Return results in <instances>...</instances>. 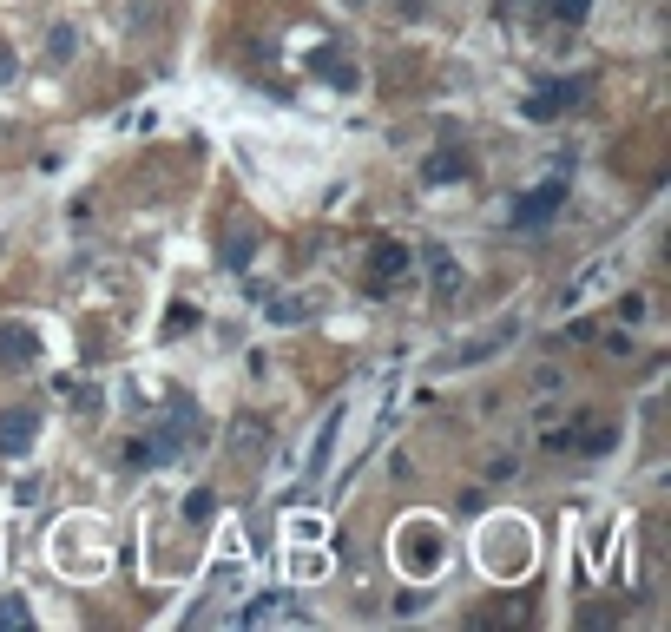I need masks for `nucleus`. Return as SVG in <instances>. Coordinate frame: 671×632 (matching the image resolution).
Returning a JSON list of instances; mask_svg holds the SVG:
<instances>
[{
	"label": "nucleus",
	"mask_w": 671,
	"mask_h": 632,
	"mask_svg": "<svg viewBox=\"0 0 671 632\" xmlns=\"http://www.w3.org/2000/svg\"><path fill=\"white\" fill-rule=\"evenodd\" d=\"M481 567L494 573V580H527V567H533V527L520 521V514H494V521L481 527Z\"/></svg>",
	"instance_id": "1"
},
{
	"label": "nucleus",
	"mask_w": 671,
	"mask_h": 632,
	"mask_svg": "<svg viewBox=\"0 0 671 632\" xmlns=\"http://www.w3.org/2000/svg\"><path fill=\"white\" fill-rule=\"evenodd\" d=\"M185 442H204V409H191L185 395L172 402V422H158L145 442H132V468H165L185 455Z\"/></svg>",
	"instance_id": "2"
},
{
	"label": "nucleus",
	"mask_w": 671,
	"mask_h": 632,
	"mask_svg": "<svg viewBox=\"0 0 671 632\" xmlns=\"http://www.w3.org/2000/svg\"><path fill=\"white\" fill-rule=\"evenodd\" d=\"M53 567H60L66 580H99V573H106V534H99V521L73 514V521L53 534Z\"/></svg>",
	"instance_id": "3"
},
{
	"label": "nucleus",
	"mask_w": 671,
	"mask_h": 632,
	"mask_svg": "<svg viewBox=\"0 0 671 632\" xmlns=\"http://www.w3.org/2000/svg\"><path fill=\"white\" fill-rule=\"evenodd\" d=\"M441 560H448V534H441L435 521H402L395 527V567H402L408 580L441 573Z\"/></svg>",
	"instance_id": "4"
},
{
	"label": "nucleus",
	"mask_w": 671,
	"mask_h": 632,
	"mask_svg": "<svg viewBox=\"0 0 671 632\" xmlns=\"http://www.w3.org/2000/svg\"><path fill=\"white\" fill-rule=\"evenodd\" d=\"M343 428H349V395H336L323 409V422H316L310 448H303V481H323L329 468H336V448H343Z\"/></svg>",
	"instance_id": "5"
},
{
	"label": "nucleus",
	"mask_w": 671,
	"mask_h": 632,
	"mask_svg": "<svg viewBox=\"0 0 671 632\" xmlns=\"http://www.w3.org/2000/svg\"><path fill=\"white\" fill-rule=\"evenodd\" d=\"M560 205H566V178H547V185L520 191L514 205H507V224H514V231H540V224H553Z\"/></svg>",
	"instance_id": "6"
},
{
	"label": "nucleus",
	"mask_w": 671,
	"mask_h": 632,
	"mask_svg": "<svg viewBox=\"0 0 671 632\" xmlns=\"http://www.w3.org/2000/svg\"><path fill=\"white\" fill-rule=\"evenodd\" d=\"M283 619H310V606L297 600V593H257V600L237 606V626H283Z\"/></svg>",
	"instance_id": "7"
},
{
	"label": "nucleus",
	"mask_w": 671,
	"mask_h": 632,
	"mask_svg": "<svg viewBox=\"0 0 671 632\" xmlns=\"http://www.w3.org/2000/svg\"><path fill=\"white\" fill-rule=\"evenodd\" d=\"M586 428H553L547 448H573V455H606L619 442V422H599V415H579Z\"/></svg>",
	"instance_id": "8"
},
{
	"label": "nucleus",
	"mask_w": 671,
	"mask_h": 632,
	"mask_svg": "<svg viewBox=\"0 0 671 632\" xmlns=\"http://www.w3.org/2000/svg\"><path fill=\"white\" fill-rule=\"evenodd\" d=\"M0 363L7 369L40 363V330H33V323H0Z\"/></svg>",
	"instance_id": "9"
},
{
	"label": "nucleus",
	"mask_w": 671,
	"mask_h": 632,
	"mask_svg": "<svg viewBox=\"0 0 671 632\" xmlns=\"http://www.w3.org/2000/svg\"><path fill=\"white\" fill-rule=\"evenodd\" d=\"M579 93H586V79H553V86H540V93L527 99V119H560Z\"/></svg>",
	"instance_id": "10"
},
{
	"label": "nucleus",
	"mask_w": 671,
	"mask_h": 632,
	"mask_svg": "<svg viewBox=\"0 0 671 632\" xmlns=\"http://www.w3.org/2000/svg\"><path fill=\"white\" fill-rule=\"evenodd\" d=\"M612 264H619V257H593V264H586L573 284L560 290V310H579V303L593 297V290H606V284H612Z\"/></svg>",
	"instance_id": "11"
},
{
	"label": "nucleus",
	"mask_w": 671,
	"mask_h": 632,
	"mask_svg": "<svg viewBox=\"0 0 671 632\" xmlns=\"http://www.w3.org/2000/svg\"><path fill=\"white\" fill-rule=\"evenodd\" d=\"M33 435H40V415L33 409H7L0 415V455H27Z\"/></svg>",
	"instance_id": "12"
},
{
	"label": "nucleus",
	"mask_w": 671,
	"mask_h": 632,
	"mask_svg": "<svg viewBox=\"0 0 671 632\" xmlns=\"http://www.w3.org/2000/svg\"><path fill=\"white\" fill-rule=\"evenodd\" d=\"M402 270H408V244H395V237H382V244H375V251H369V284H375V290H389L395 277H402Z\"/></svg>",
	"instance_id": "13"
},
{
	"label": "nucleus",
	"mask_w": 671,
	"mask_h": 632,
	"mask_svg": "<svg viewBox=\"0 0 671 632\" xmlns=\"http://www.w3.org/2000/svg\"><path fill=\"white\" fill-rule=\"evenodd\" d=\"M422 178H428V185H454V178H468V152H454V145H441V152L422 165Z\"/></svg>",
	"instance_id": "14"
},
{
	"label": "nucleus",
	"mask_w": 671,
	"mask_h": 632,
	"mask_svg": "<svg viewBox=\"0 0 671 632\" xmlns=\"http://www.w3.org/2000/svg\"><path fill=\"white\" fill-rule=\"evenodd\" d=\"M329 573V553L323 547H303V540H290V580H323Z\"/></svg>",
	"instance_id": "15"
},
{
	"label": "nucleus",
	"mask_w": 671,
	"mask_h": 632,
	"mask_svg": "<svg viewBox=\"0 0 671 632\" xmlns=\"http://www.w3.org/2000/svg\"><path fill=\"white\" fill-rule=\"evenodd\" d=\"M422 264H428V277H435V297L448 303V297H454V284H461V277H454V257L441 251V244H428V251H422Z\"/></svg>",
	"instance_id": "16"
},
{
	"label": "nucleus",
	"mask_w": 671,
	"mask_h": 632,
	"mask_svg": "<svg viewBox=\"0 0 671 632\" xmlns=\"http://www.w3.org/2000/svg\"><path fill=\"white\" fill-rule=\"evenodd\" d=\"M250 251H257V237L231 231V237H224V270H250Z\"/></svg>",
	"instance_id": "17"
},
{
	"label": "nucleus",
	"mask_w": 671,
	"mask_h": 632,
	"mask_svg": "<svg viewBox=\"0 0 671 632\" xmlns=\"http://www.w3.org/2000/svg\"><path fill=\"white\" fill-rule=\"evenodd\" d=\"M73 53H79V33H73V27H66V20H60V27L47 33V60H53V66H66V60H73Z\"/></svg>",
	"instance_id": "18"
},
{
	"label": "nucleus",
	"mask_w": 671,
	"mask_h": 632,
	"mask_svg": "<svg viewBox=\"0 0 671 632\" xmlns=\"http://www.w3.org/2000/svg\"><path fill=\"white\" fill-rule=\"evenodd\" d=\"M323 534H329L323 514H297V521H290V540H303V547H323Z\"/></svg>",
	"instance_id": "19"
},
{
	"label": "nucleus",
	"mask_w": 671,
	"mask_h": 632,
	"mask_svg": "<svg viewBox=\"0 0 671 632\" xmlns=\"http://www.w3.org/2000/svg\"><path fill=\"white\" fill-rule=\"evenodd\" d=\"M310 66H316V73H323V79H336V86H356V73H349L343 60H329V53H316Z\"/></svg>",
	"instance_id": "20"
},
{
	"label": "nucleus",
	"mask_w": 671,
	"mask_h": 632,
	"mask_svg": "<svg viewBox=\"0 0 671 632\" xmlns=\"http://www.w3.org/2000/svg\"><path fill=\"white\" fill-rule=\"evenodd\" d=\"M303 316H310V303H290V297L270 303V323H303Z\"/></svg>",
	"instance_id": "21"
},
{
	"label": "nucleus",
	"mask_w": 671,
	"mask_h": 632,
	"mask_svg": "<svg viewBox=\"0 0 671 632\" xmlns=\"http://www.w3.org/2000/svg\"><path fill=\"white\" fill-rule=\"evenodd\" d=\"M0 626H33V606L27 600H0Z\"/></svg>",
	"instance_id": "22"
},
{
	"label": "nucleus",
	"mask_w": 671,
	"mask_h": 632,
	"mask_svg": "<svg viewBox=\"0 0 671 632\" xmlns=\"http://www.w3.org/2000/svg\"><path fill=\"white\" fill-rule=\"evenodd\" d=\"M586 7H593V0H553V14H560L566 27H573V20H586Z\"/></svg>",
	"instance_id": "23"
},
{
	"label": "nucleus",
	"mask_w": 671,
	"mask_h": 632,
	"mask_svg": "<svg viewBox=\"0 0 671 632\" xmlns=\"http://www.w3.org/2000/svg\"><path fill=\"white\" fill-rule=\"evenodd\" d=\"M211 507H218V501H211V494H191V501H185V521H204Z\"/></svg>",
	"instance_id": "24"
},
{
	"label": "nucleus",
	"mask_w": 671,
	"mask_h": 632,
	"mask_svg": "<svg viewBox=\"0 0 671 632\" xmlns=\"http://www.w3.org/2000/svg\"><path fill=\"white\" fill-rule=\"evenodd\" d=\"M185 330H191V303H178L172 323H165V336H185Z\"/></svg>",
	"instance_id": "25"
},
{
	"label": "nucleus",
	"mask_w": 671,
	"mask_h": 632,
	"mask_svg": "<svg viewBox=\"0 0 671 632\" xmlns=\"http://www.w3.org/2000/svg\"><path fill=\"white\" fill-rule=\"evenodd\" d=\"M0 79H14V60H7V47H0Z\"/></svg>",
	"instance_id": "26"
}]
</instances>
